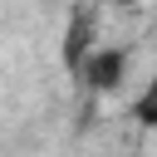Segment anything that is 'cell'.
<instances>
[{"instance_id": "1", "label": "cell", "mask_w": 157, "mask_h": 157, "mask_svg": "<svg viewBox=\"0 0 157 157\" xmlns=\"http://www.w3.org/2000/svg\"><path fill=\"white\" fill-rule=\"evenodd\" d=\"M128 49L123 44H98L88 59H83V69H78V78H83V88L88 93H118L123 83H128Z\"/></svg>"}, {"instance_id": "2", "label": "cell", "mask_w": 157, "mask_h": 157, "mask_svg": "<svg viewBox=\"0 0 157 157\" xmlns=\"http://www.w3.org/2000/svg\"><path fill=\"white\" fill-rule=\"evenodd\" d=\"M88 34H93V20H88L83 10H74V15H69V29H64V64H69V74H78L83 59L98 49V44H88Z\"/></svg>"}, {"instance_id": "3", "label": "cell", "mask_w": 157, "mask_h": 157, "mask_svg": "<svg viewBox=\"0 0 157 157\" xmlns=\"http://www.w3.org/2000/svg\"><path fill=\"white\" fill-rule=\"evenodd\" d=\"M132 118H137L142 128H157V69H152V78L142 83V93L132 98Z\"/></svg>"}, {"instance_id": "4", "label": "cell", "mask_w": 157, "mask_h": 157, "mask_svg": "<svg viewBox=\"0 0 157 157\" xmlns=\"http://www.w3.org/2000/svg\"><path fill=\"white\" fill-rule=\"evenodd\" d=\"M118 5H137V0H118Z\"/></svg>"}]
</instances>
